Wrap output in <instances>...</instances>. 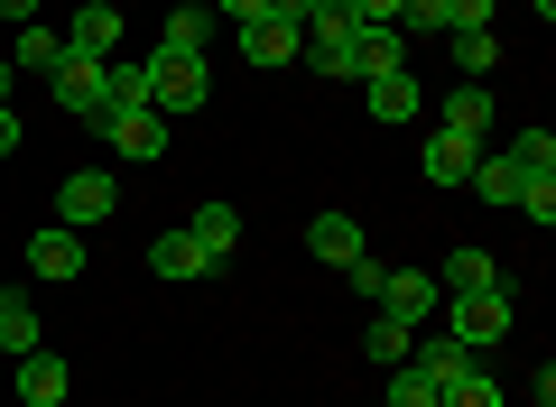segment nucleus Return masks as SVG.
Wrapping results in <instances>:
<instances>
[{
	"mask_svg": "<svg viewBox=\"0 0 556 407\" xmlns=\"http://www.w3.org/2000/svg\"><path fill=\"white\" fill-rule=\"evenodd\" d=\"M47 93H56L65 120H102V112H112V93H102V56H65L56 75H47Z\"/></svg>",
	"mask_w": 556,
	"mask_h": 407,
	"instance_id": "39448f33",
	"label": "nucleus"
},
{
	"mask_svg": "<svg viewBox=\"0 0 556 407\" xmlns=\"http://www.w3.org/2000/svg\"><path fill=\"white\" fill-rule=\"evenodd\" d=\"M519 214L547 232V222H556V176H519Z\"/></svg>",
	"mask_w": 556,
	"mask_h": 407,
	"instance_id": "bb28decb",
	"label": "nucleus"
},
{
	"mask_svg": "<svg viewBox=\"0 0 556 407\" xmlns=\"http://www.w3.org/2000/svg\"><path fill=\"white\" fill-rule=\"evenodd\" d=\"M445 38H455V84H482L501 65V38L492 28H445Z\"/></svg>",
	"mask_w": 556,
	"mask_h": 407,
	"instance_id": "6ab92c4d",
	"label": "nucleus"
},
{
	"mask_svg": "<svg viewBox=\"0 0 556 407\" xmlns=\"http://www.w3.org/2000/svg\"><path fill=\"white\" fill-rule=\"evenodd\" d=\"M149 102H159V112H204V102H214L204 56H149Z\"/></svg>",
	"mask_w": 556,
	"mask_h": 407,
	"instance_id": "7ed1b4c3",
	"label": "nucleus"
},
{
	"mask_svg": "<svg viewBox=\"0 0 556 407\" xmlns=\"http://www.w3.org/2000/svg\"><path fill=\"white\" fill-rule=\"evenodd\" d=\"M445 28H492V0H445Z\"/></svg>",
	"mask_w": 556,
	"mask_h": 407,
	"instance_id": "c756f323",
	"label": "nucleus"
},
{
	"mask_svg": "<svg viewBox=\"0 0 556 407\" xmlns=\"http://www.w3.org/2000/svg\"><path fill=\"white\" fill-rule=\"evenodd\" d=\"M10 149H20V112H0V157H10Z\"/></svg>",
	"mask_w": 556,
	"mask_h": 407,
	"instance_id": "473e14b6",
	"label": "nucleus"
},
{
	"mask_svg": "<svg viewBox=\"0 0 556 407\" xmlns=\"http://www.w3.org/2000/svg\"><path fill=\"white\" fill-rule=\"evenodd\" d=\"M20 398L28 407H65V361L56 352H20Z\"/></svg>",
	"mask_w": 556,
	"mask_h": 407,
	"instance_id": "4468645a",
	"label": "nucleus"
},
{
	"mask_svg": "<svg viewBox=\"0 0 556 407\" xmlns=\"http://www.w3.org/2000/svg\"><path fill=\"white\" fill-rule=\"evenodd\" d=\"M529 10H538V20H556V0H529Z\"/></svg>",
	"mask_w": 556,
	"mask_h": 407,
	"instance_id": "72a5a7b5",
	"label": "nucleus"
},
{
	"mask_svg": "<svg viewBox=\"0 0 556 407\" xmlns=\"http://www.w3.org/2000/svg\"><path fill=\"white\" fill-rule=\"evenodd\" d=\"M241 56H251V65H298V28H288V20H251V28H241Z\"/></svg>",
	"mask_w": 556,
	"mask_h": 407,
	"instance_id": "dca6fc26",
	"label": "nucleus"
},
{
	"mask_svg": "<svg viewBox=\"0 0 556 407\" xmlns=\"http://www.w3.org/2000/svg\"><path fill=\"white\" fill-rule=\"evenodd\" d=\"M204 38H214V10H167L159 56H204Z\"/></svg>",
	"mask_w": 556,
	"mask_h": 407,
	"instance_id": "aec40b11",
	"label": "nucleus"
},
{
	"mask_svg": "<svg viewBox=\"0 0 556 407\" xmlns=\"http://www.w3.org/2000/svg\"><path fill=\"white\" fill-rule=\"evenodd\" d=\"M112 214H121V186L102 167H75L56 186V222H65V232H93V222H112Z\"/></svg>",
	"mask_w": 556,
	"mask_h": 407,
	"instance_id": "f03ea898",
	"label": "nucleus"
},
{
	"mask_svg": "<svg viewBox=\"0 0 556 407\" xmlns=\"http://www.w3.org/2000/svg\"><path fill=\"white\" fill-rule=\"evenodd\" d=\"M362 352H371L380 370H399L417 352V325H390V315H371V333H362Z\"/></svg>",
	"mask_w": 556,
	"mask_h": 407,
	"instance_id": "5701e85b",
	"label": "nucleus"
},
{
	"mask_svg": "<svg viewBox=\"0 0 556 407\" xmlns=\"http://www.w3.org/2000/svg\"><path fill=\"white\" fill-rule=\"evenodd\" d=\"M0 352H38V315L10 296V315H0Z\"/></svg>",
	"mask_w": 556,
	"mask_h": 407,
	"instance_id": "cd10ccee",
	"label": "nucleus"
},
{
	"mask_svg": "<svg viewBox=\"0 0 556 407\" xmlns=\"http://www.w3.org/2000/svg\"><path fill=\"white\" fill-rule=\"evenodd\" d=\"M93 130L112 139L121 157H167V112H159V102H121V112H102Z\"/></svg>",
	"mask_w": 556,
	"mask_h": 407,
	"instance_id": "20e7f679",
	"label": "nucleus"
},
{
	"mask_svg": "<svg viewBox=\"0 0 556 407\" xmlns=\"http://www.w3.org/2000/svg\"><path fill=\"white\" fill-rule=\"evenodd\" d=\"M112 47H121V10L112 0H84L65 20V56H112Z\"/></svg>",
	"mask_w": 556,
	"mask_h": 407,
	"instance_id": "1a4fd4ad",
	"label": "nucleus"
},
{
	"mask_svg": "<svg viewBox=\"0 0 556 407\" xmlns=\"http://www.w3.org/2000/svg\"><path fill=\"white\" fill-rule=\"evenodd\" d=\"M501 157H510L519 176H556V130H519V139H510Z\"/></svg>",
	"mask_w": 556,
	"mask_h": 407,
	"instance_id": "393cba45",
	"label": "nucleus"
},
{
	"mask_svg": "<svg viewBox=\"0 0 556 407\" xmlns=\"http://www.w3.org/2000/svg\"><path fill=\"white\" fill-rule=\"evenodd\" d=\"M214 20H232V28H251V20H278V0H214Z\"/></svg>",
	"mask_w": 556,
	"mask_h": 407,
	"instance_id": "c85d7f7f",
	"label": "nucleus"
},
{
	"mask_svg": "<svg viewBox=\"0 0 556 407\" xmlns=\"http://www.w3.org/2000/svg\"><path fill=\"white\" fill-rule=\"evenodd\" d=\"M306 251H316L325 269H353L371 241H362V222H353V214H316V222H306Z\"/></svg>",
	"mask_w": 556,
	"mask_h": 407,
	"instance_id": "9b49d317",
	"label": "nucleus"
},
{
	"mask_svg": "<svg viewBox=\"0 0 556 407\" xmlns=\"http://www.w3.org/2000/svg\"><path fill=\"white\" fill-rule=\"evenodd\" d=\"M149 269H159V278H204V269H223V259L204 251V241L186 232V222H167V232L149 241Z\"/></svg>",
	"mask_w": 556,
	"mask_h": 407,
	"instance_id": "0eeeda50",
	"label": "nucleus"
},
{
	"mask_svg": "<svg viewBox=\"0 0 556 407\" xmlns=\"http://www.w3.org/2000/svg\"><path fill=\"white\" fill-rule=\"evenodd\" d=\"M0 315H10V288H0Z\"/></svg>",
	"mask_w": 556,
	"mask_h": 407,
	"instance_id": "f704fd0d",
	"label": "nucleus"
},
{
	"mask_svg": "<svg viewBox=\"0 0 556 407\" xmlns=\"http://www.w3.org/2000/svg\"><path fill=\"white\" fill-rule=\"evenodd\" d=\"M437 288H445V296H482V288H510V278H501V259L482 251V241H464V251L437 269Z\"/></svg>",
	"mask_w": 556,
	"mask_h": 407,
	"instance_id": "f8f14e48",
	"label": "nucleus"
},
{
	"mask_svg": "<svg viewBox=\"0 0 556 407\" xmlns=\"http://www.w3.org/2000/svg\"><path fill=\"white\" fill-rule=\"evenodd\" d=\"M0 20H20V28H28V20H38V0H0Z\"/></svg>",
	"mask_w": 556,
	"mask_h": 407,
	"instance_id": "7c9ffc66",
	"label": "nucleus"
},
{
	"mask_svg": "<svg viewBox=\"0 0 556 407\" xmlns=\"http://www.w3.org/2000/svg\"><path fill=\"white\" fill-rule=\"evenodd\" d=\"M362 102H371V120H380V130H399V120H417V112H427V93H417V75H408V65H399V75H371V84H362Z\"/></svg>",
	"mask_w": 556,
	"mask_h": 407,
	"instance_id": "6e6552de",
	"label": "nucleus"
},
{
	"mask_svg": "<svg viewBox=\"0 0 556 407\" xmlns=\"http://www.w3.org/2000/svg\"><path fill=\"white\" fill-rule=\"evenodd\" d=\"M371 306L390 315V325H427V315L445 306V288H437L427 269H390V278H380V296H371Z\"/></svg>",
	"mask_w": 556,
	"mask_h": 407,
	"instance_id": "423d86ee",
	"label": "nucleus"
},
{
	"mask_svg": "<svg viewBox=\"0 0 556 407\" xmlns=\"http://www.w3.org/2000/svg\"><path fill=\"white\" fill-rule=\"evenodd\" d=\"M473 157H482V139H464V130H437L427 149H417V167H427V186H464V176H473Z\"/></svg>",
	"mask_w": 556,
	"mask_h": 407,
	"instance_id": "9d476101",
	"label": "nucleus"
},
{
	"mask_svg": "<svg viewBox=\"0 0 556 407\" xmlns=\"http://www.w3.org/2000/svg\"><path fill=\"white\" fill-rule=\"evenodd\" d=\"M20 407H28V398H20Z\"/></svg>",
	"mask_w": 556,
	"mask_h": 407,
	"instance_id": "c9c22d12",
	"label": "nucleus"
},
{
	"mask_svg": "<svg viewBox=\"0 0 556 407\" xmlns=\"http://www.w3.org/2000/svg\"><path fill=\"white\" fill-rule=\"evenodd\" d=\"M10 93H20V65H10V56H0V112H10Z\"/></svg>",
	"mask_w": 556,
	"mask_h": 407,
	"instance_id": "2f4dec72",
	"label": "nucleus"
},
{
	"mask_svg": "<svg viewBox=\"0 0 556 407\" xmlns=\"http://www.w3.org/2000/svg\"><path fill=\"white\" fill-rule=\"evenodd\" d=\"M399 65H408V38H399V28H362V47H353V75L371 84V75H399Z\"/></svg>",
	"mask_w": 556,
	"mask_h": 407,
	"instance_id": "f3484780",
	"label": "nucleus"
},
{
	"mask_svg": "<svg viewBox=\"0 0 556 407\" xmlns=\"http://www.w3.org/2000/svg\"><path fill=\"white\" fill-rule=\"evenodd\" d=\"M437 407H501V380H492V370H473V361H455L437 380Z\"/></svg>",
	"mask_w": 556,
	"mask_h": 407,
	"instance_id": "2eb2a0df",
	"label": "nucleus"
},
{
	"mask_svg": "<svg viewBox=\"0 0 556 407\" xmlns=\"http://www.w3.org/2000/svg\"><path fill=\"white\" fill-rule=\"evenodd\" d=\"M390 407H437V380H427L417 361H399L390 370Z\"/></svg>",
	"mask_w": 556,
	"mask_h": 407,
	"instance_id": "a878e982",
	"label": "nucleus"
},
{
	"mask_svg": "<svg viewBox=\"0 0 556 407\" xmlns=\"http://www.w3.org/2000/svg\"><path fill=\"white\" fill-rule=\"evenodd\" d=\"M445 130L492 139V93H482V84H455V93H445Z\"/></svg>",
	"mask_w": 556,
	"mask_h": 407,
	"instance_id": "412c9836",
	"label": "nucleus"
},
{
	"mask_svg": "<svg viewBox=\"0 0 556 407\" xmlns=\"http://www.w3.org/2000/svg\"><path fill=\"white\" fill-rule=\"evenodd\" d=\"M28 269H38V278H84V232H65V222H47V232L28 241Z\"/></svg>",
	"mask_w": 556,
	"mask_h": 407,
	"instance_id": "ddd939ff",
	"label": "nucleus"
},
{
	"mask_svg": "<svg viewBox=\"0 0 556 407\" xmlns=\"http://www.w3.org/2000/svg\"><path fill=\"white\" fill-rule=\"evenodd\" d=\"M464 186H473L482 204H519V167H510V157H473V176H464Z\"/></svg>",
	"mask_w": 556,
	"mask_h": 407,
	"instance_id": "b1692460",
	"label": "nucleus"
},
{
	"mask_svg": "<svg viewBox=\"0 0 556 407\" xmlns=\"http://www.w3.org/2000/svg\"><path fill=\"white\" fill-rule=\"evenodd\" d=\"M186 232H195L214 259H232V251H241V214H232V204H195V214H186Z\"/></svg>",
	"mask_w": 556,
	"mask_h": 407,
	"instance_id": "a211bd4d",
	"label": "nucleus"
},
{
	"mask_svg": "<svg viewBox=\"0 0 556 407\" xmlns=\"http://www.w3.org/2000/svg\"><path fill=\"white\" fill-rule=\"evenodd\" d=\"M445 333L464 352H492L510 333V288H482V296H445Z\"/></svg>",
	"mask_w": 556,
	"mask_h": 407,
	"instance_id": "f257e3e1",
	"label": "nucleus"
},
{
	"mask_svg": "<svg viewBox=\"0 0 556 407\" xmlns=\"http://www.w3.org/2000/svg\"><path fill=\"white\" fill-rule=\"evenodd\" d=\"M10 65H20V75H56V65H65V28H38V20H28V28H20V56H10Z\"/></svg>",
	"mask_w": 556,
	"mask_h": 407,
	"instance_id": "4be33fe9",
	"label": "nucleus"
}]
</instances>
